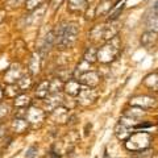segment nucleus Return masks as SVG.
<instances>
[{
    "label": "nucleus",
    "instance_id": "9",
    "mask_svg": "<svg viewBox=\"0 0 158 158\" xmlns=\"http://www.w3.org/2000/svg\"><path fill=\"white\" fill-rule=\"evenodd\" d=\"M65 88H66L67 94H70L73 96H78L79 92L82 90V86H81V83H79L78 79H69Z\"/></svg>",
    "mask_w": 158,
    "mask_h": 158
},
{
    "label": "nucleus",
    "instance_id": "8",
    "mask_svg": "<svg viewBox=\"0 0 158 158\" xmlns=\"http://www.w3.org/2000/svg\"><path fill=\"white\" fill-rule=\"evenodd\" d=\"M87 7V0H67V8L70 12H82Z\"/></svg>",
    "mask_w": 158,
    "mask_h": 158
},
{
    "label": "nucleus",
    "instance_id": "16",
    "mask_svg": "<svg viewBox=\"0 0 158 158\" xmlns=\"http://www.w3.org/2000/svg\"><path fill=\"white\" fill-rule=\"evenodd\" d=\"M149 25L153 27V31H154V32L158 31V13L154 15V16H152L150 21H149Z\"/></svg>",
    "mask_w": 158,
    "mask_h": 158
},
{
    "label": "nucleus",
    "instance_id": "3",
    "mask_svg": "<svg viewBox=\"0 0 158 158\" xmlns=\"http://www.w3.org/2000/svg\"><path fill=\"white\" fill-rule=\"evenodd\" d=\"M150 142H152V136L148 132H137L127 138V148L133 152H140L148 149Z\"/></svg>",
    "mask_w": 158,
    "mask_h": 158
},
{
    "label": "nucleus",
    "instance_id": "19",
    "mask_svg": "<svg viewBox=\"0 0 158 158\" xmlns=\"http://www.w3.org/2000/svg\"><path fill=\"white\" fill-rule=\"evenodd\" d=\"M36 152H37V148L36 146H32L31 149L27 152V157L28 158H34V157H36Z\"/></svg>",
    "mask_w": 158,
    "mask_h": 158
},
{
    "label": "nucleus",
    "instance_id": "5",
    "mask_svg": "<svg viewBox=\"0 0 158 158\" xmlns=\"http://www.w3.org/2000/svg\"><path fill=\"white\" fill-rule=\"evenodd\" d=\"M125 3H127V0H118L115 6L111 7L110 12H108V21H116L118 19V16L121 15L123 9H124Z\"/></svg>",
    "mask_w": 158,
    "mask_h": 158
},
{
    "label": "nucleus",
    "instance_id": "4",
    "mask_svg": "<svg viewBox=\"0 0 158 158\" xmlns=\"http://www.w3.org/2000/svg\"><path fill=\"white\" fill-rule=\"evenodd\" d=\"M99 79H100V77H99V74L95 73V71H86V73H83L81 77H79V83H82V85H86L87 87H95L98 86V83H99Z\"/></svg>",
    "mask_w": 158,
    "mask_h": 158
},
{
    "label": "nucleus",
    "instance_id": "20",
    "mask_svg": "<svg viewBox=\"0 0 158 158\" xmlns=\"http://www.w3.org/2000/svg\"><path fill=\"white\" fill-rule=\"evenodd\" d=\"M3 131H4V129H3V128H2V127H0V136H2V135H3V133H4Z\"/></svg>",
    "mask_w": 158,
    "mask_h": 158
},
{
    "label": "nucleus",
    "instance_id": "17",
    "mask_svg": "<svg viewBox=\"0 0 158 158\" xmlns=\"http://www.w3.org/2000/svg\"><path fill=\"white\" fill-rule=\"evenodd\" d=\"M8 111H9V108H8V106H4V104H0V120L4 117L8 113Z\"/></svg>",
    "mask_w": 158,
    "mask_h": 158
},
{
    "label": "nucleus",
    "instance_id": "6",
    "mask_svg": "<svg viewBox=\"0 0 158 158\" xmlns=\"http://www.w3.org/2000/svg\"><path fill=\"white\" fill-rule=\"evenodd\" d=\"M21 77H23V71H21V69H20L19 65L11 66L8 69L7 74H6V79H7V82H9V83H15L16 81H19Z\"/></svg>",
    "mask_w": 158,
    "mask_h": 158
},
{
    "label": "nucleus",
    "instance_id": "14",
    "mask_svg": "<svg viewBox=\"0 0 158 158\" xmlns=\"http://www.w3.org/2000/svg\"><path fill=\"white\" fill-rule=\"evenodd\" d=\"M15 104H16L17 107L25 108V107L29 104V99H28V96H25V95L19 96V98H16V100H15Z\"/></svg>",
    "mask_w": 158,
    "mask_h": 158
},
{
    "label": "nucleus",
    "instance_id": "2",
    "mask_svg": "<svg viewBox=\"0 0 158 158\" xmlns=\"http://www.w3.org/2000/svg\"><path fill=\"white\" fill-rule=\"evenodd\" d=\"M120 45L121 44L117 36L108 40L104 45L98 50V59L103 63H108L113 61L118 56V53H120Z\"/></svg>",
    "mask_w": 158,
    "mask_h": 158
},
{
    "label": "nucleus",
    "instance_id": "15",
    "mask_svg": "<svg viewBox=\"0 0 158 158\" xmlns=\"http://www.w3.org/2000/svg\"><path fill=\"white\" fill-rule=\"evenodd\" d=\"M38 56H34L32 57V61H31V70H32V73H37L38 71V69H40V63H38Z\"/></svg>",
    "mask_w": 158,
    "mask_h": 158
},
{
    "label": "nucleus",
    "instance_id": "11",
    "mask_svg": "<svg viewBox=\"0 0 158 158\" xmlns=\"http://www.w3.org/2000/svg\"><path fill=\"white\" fill-rule=\"evenodd\" d=\"M83 59L87 61L88 63H94L98 59V50L95 48H88L85 53V56H83Z\"/></svg>",
    "mask_w": 158,
    "mask_h": 158
},
{
    "label": "nucleus",
    "instance_id": "13",
    "mask_svg": "<svg viewBox=\"0 0 158 158\" xmlns=\"http://www.w3.org/2000/svg\"><path fill=\"white\" fill-rule=\"evenodd\" d=\"M27 127H28V123L25 120H15L13 123V128L16 132H23Z\"/></svg>",
    "mask_w": 158,
    "mask_h": 158
},
{
    "label": "nucleus",
    "instance_id": "21",
    "mask_svg": "<svg viewBox=\"0 0 158 158\" xmlns=\"http://www.w3.org/2000/svg\"><path fill=\"white\" fill-rule=\"evenodd\" d=\"M2 96H3V92H2V90H0V99H2Z\"/></svg>",
    "mask_w": 158,
    "mask_h": 158
},
{
    "label": "nucleus",
    "instance_id": "18",
    "mask_svg": "<svg viewBox=\"0 0 158 158\" xmlns=\"http://www.w3.org/2000/svg\"><path fill=\"white\" fill-rule=\"evenodd\" d=\"M23 3H25V0H8V4L11 7H19V6H21Z\"/></svg>",
    "mask_w": 158,
    "mask_h": 158
},
{
    "label": "nucleus",
    "instance_id": "1",
    "mask_svg": "<svg viewBox=\"0 0 158 158\" xmlns=\"http://www.w3.org/2000/svg\"><path fill=\"white\" fill-rule=\"evenodd\" d=\"M54 37H56V46L61 50L71 48L77 41L79 34V27L77 23L59 24L54 29Z\"/></svg>",
    "mask_w": 158,
    "mask_h": 158
},
{
    "label": "nucleus",
    "instance_id": "10",
    "mask_svg": "<svg viewBox=\"0 0 158 158\" xmlns=\"http://www.w3.org/2000/svg\"><path fill=\"white\" fill-rule=\"evenodd\" d=\"M36 95L37 98H41V99L46 98L49 95V82L48 81L40 83L38 87L36 88Z\"/></svg>",
    "mask_w": 158,
    "mask_h": 158
},
{
    "label": "nucleus",
    "instance_id": "7",
    "mask_svg": "<svg viewBox=\"0 0 158 158\" xmlns=\"http://www.w3.org/2000/svg\"><path fill=\"white\" fill-rule=\"evenodd\" d=\"M157 38H158V33L157 32L148 31L141 36V45L145 46V48H149L157 41Z\"/></svg>",
    "mask_w": 158,
    "mask_h": 158
},
{
    "label": "nucleus",
    "instance_id": "12",
    "mask_svg": "<svg viewBox=\"0 0 158 158\" xmlns=\"http://www.w3.org/2000/svg\"><path fill=\"white\" fill-rule=\"evenodd\" d=\"M45 2L46 0H25V7L28 11H33V9L41 7Z\"/></svg>",
    "mask_w": 158,
    "mask_h": 158
}]
</instances>
